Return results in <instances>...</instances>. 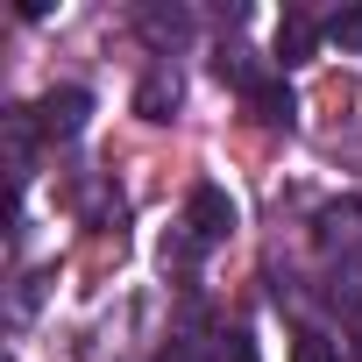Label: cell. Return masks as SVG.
<instances>
[{
  "label": "cell",
  "instance_id": "1",
  "mask_svg": "<svg viewBox=\"0 0 362 362\" xmlns=\"http://www.w3.org/2000/svg\"><path fill=\"white\" fill-rule=\"evenodd\" d=\"M86 114H93V93H86V86H57V93L36 100V128H43L50 142H71V135L86 128Z\"/></svg>",
  "mask_w": 362,
  "mask_h": 362
},
{
  "label": "cell",
  "instance_id": "2",
  "mask_svg": "<svg viewBox=\"0 0 362 362\" xmlns=\"http://www.w3.org/2000/svg\"><path fill=\"white\" fill-rule=\"evenodd\" d=\"M185 228H192V242H228L235 235V199L221 185H199L185 199Z\"/></svg>",
  "mask_w": 362,
  "mask_h": 362
},
{
  "label": "cell",
  "instance_id": "3",
  "mask_svg": "<svg viewBox=\"0 0 362 362\" xmlns=\"http://www.w3.org/2000/svg\"><path fill=\"white\" fill-rule=\"evenodd\" d=\"M242 100H249V114H256V121H270V128H291V114H298V100H291V86H284L277 71H263Z\"/></svg>",
  "mask_w": 362,
  "mask_h": 362
},
{
  "label": "cell",
  "instance_id": "4",
  "mask_svg": "<svg viewBox=\"0 0 362 362\" xmlns=\"http://www.w3.org/2000/svg\"><path fill=\"white\" fill-rule=\"evenodd\" d=\"M320 36H327V22H313L305 8H291V15L277 22V57H284V64H305V57L320 50Z\"/></svg>",
  "mask_w": 362,
  "mask_h": 362
},
{
  "label": "cell",
  "instance_id": "5",
  "mask_svg": "<svg viewBox=\"0 0 362 362\" xmlns=\"http://www.w3.org/2000/svg\"><path fill=\"white\" fill-rule=\"evenodd\" d=\"M320 249H362V199H334L320 214Z\"/></svg>",
  "mask_w": 362,
  "mask_h": 362
},
{
  "label": "cell",
  "instance_id": "6",
  "mask_svg": "<svg viewBox=\"0 0 362 362\" xmlns=\"http://www.w3.org/2000/svg\"><path fill=\"white\" fill-rule=\"evenodd\" d=\"M135 114H142V121H170V114H177V78H170V71H149V78L135 86Z\"/></svg>",
  "mask_w": 362,
  "mask_h": 362
},
{
  "label": "cell",
  "instance_id": "7",
  "mask_svg": "<svg viewBox=\"0 0 362 362\" xmlns=\"http://www.w3.org/2000/svg\"><path fill=\"white\" fill-rule=\"evenodd\" d=\"M327 43L355 50V43H362V8H341V15H327Z\"/></svg>",
  "mask_w": 362,
  "mask_h": 362
},
{
  "label": "cell",
  "instance_id": "8",
  "mask_svg": "<svg viewBox=\"0 0 362 362\" xmlns=\"http://www.w3.org/2000/svg\"><path fill=\"white\" fill-rule=\"evenodd\" d=\"M291 362H341V341H327V334H298Z\"/></svg>",
  "mask_w": 362,
  "mask_h": 362
},
{
  "label": "cell",
  "instance_id": "9",
  "mask_svg": "<svg viewBox=\"0 0 362 362\" xmlns=\"http://www.w3.org/2000/svg\"><path fill=\"white\" fill-rule=\"evenodd\" d=\"M228 348H235V362H256V341H249V334H235Z\"/></svg>",
  "mask_w": 362,
  "mask_h": 362
}]
</instances>
